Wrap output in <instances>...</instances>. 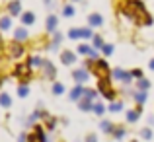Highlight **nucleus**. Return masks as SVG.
I'll return each mask as SVG.
<instances>
[{"instance_id":"obj_1","label":"nucleus","mask_w":154,"mask_h":142,"mask_svg":"<svg viewBox=\"0 0 154 142\" xmlns=\"http://www.w3.org/2000/svg\"><path fill=\"white\" fill-rule=\"evenodd\" d=\"M121 16H127L129 20H133L135 23H140V26H150L152 18L146 14V8L140 0H127L125 6L119 8Z\"/></svg>"},{"instance_id":"obj_2","label":"nucleus","mask_w":154,"mask_h":142,"mask_svg":"<svg viewBox=\"0 0 154 142\" xmlns=\"http://www.w3.org/2000/svg\"><path fill=\"white\" fill-rule=\"evenodd\" d=\"M98 90L102 92L103 97H107V99H115V92H113L111 84H109V76H102V78L98 80Z\"/></svg>"},{"instance_id":"obj_3","label":"nucleus","mask_w":154,"mask_h":142,"mask_svg":"<svg viewBox=\"0 0 154 142\" xmlns=\"http://www.w3.org/2000/svg\"><path fill=\"white\" fill-rule=\"evenodd\" d=\"M29 68H31V66H29L27 62H23V64H16V68H14L16 78H22V82H23V84H27V82H29V74H31Z\"/></svg>"},{"instance_id":"obj_4","label":"nucleus","mask_w":154,"mask_h":142,"mask_svg":"<svg viewBox=\"0 0 154 142\" xmlns=\"http://www.w3.org/2000/svg\"><path fill=\"white\" fill-rule=\"evenodd\" d=\"M22 55H23V47H22V43L14 39V43H10V56H12V59H20Z\"/></svg>"},{"instance_id":"obj_5","label":"nucleus","mask_w":154,"mask_h":142,"mask_svg":"<svg viewBox=\"0 0 154 142\" xmlns=\"http://www.w3.org/2000/svg\"><path fill=\"white\" fill-rule=\"evenodd\" d=\"M72 78L76 80V84H82V82H86V80L90 78V74H88L86 68H80V70H74V72H72Z\"/></svg>"},{"instance_id":"obj_6","label":"nucleus","mask_w":154,"mask_h":142,"mask_svg":"<svg viewBox=\"0 0 154 142\" xmlns=\"http://www.w3.org/2000/svg\"><path fill=\"white\" fill-rule=\"evenodd\" d=\"M96 72H98V76L102 78V76H109V72H107V62L105 60H96Z\"/></svg>"},{"instance_id":"obj_7","label":"nucleus","mask_w":154,"mask_h":142,"mask_svg":"<svg viewBox=\"0 0 154 142\" xmlns=\"http://www.w3.org/2000/svg\"><path fill=\"white\" fill-rule=\"evenodd\" d=\"M43 72H45V76H47V78H51V80L57 76L55 66H53V62H49V60H43Z\"/></svg>"},{"instance_id":"obj_8","label":"nucleus","mask_w":154,"mask_h":142,"mask_svg":"<svg viewBox=\"0 0 154 142\" xmlns=\"http://www.w3.org/2000/svg\"><path fill=\"white\" fill-rule=\"evenodd\" d=\"M60 60H63V64H74L76 55L72 51H63L60 53Z\"/></svg>"},{"instance_id":"obj_9","label":"nucleus","mask_w":154,"mask_h":142,"mask_svg":"<svg viewBox=\"0 0 154 142\" xmlns=\"http://www.w3.org/2000/svg\"><path fill=\"white\" fill-rule=\"evenodd\" d=\"M57 23H59V18H57L55 14L47 16V31H51V33H55V29H57Z\"/></svg>"},{"instance_id":"obj_10","label":"nucleus","mask_w":154,"mask_h":142,"mask_svg":"<svg viewBox=\"0 0 154 142\" xmlns=\"http://www.w3.org/2000/svg\"><path fill=\"white\" fill-rule=\"evenodd\" d=\"M84 92H86V88H82V86H80V84H76V88H74V90H72V92H70V99H74V101H78V99H80V97H82V95H84Z\"/></svg>"},{"instance_id":"obj_11","label":"nucleus","mask_w":154,"mask_h":142,"mask_svg":"<svg viewBox=\"0 0 154 142\" xmlns=\"http://www.w3.org/2000/svg\"><path fill=\"white\" fill-rule=\"evenodd\" d=\"M88 23H90L92 27H100L103 23V20H102V16L100 14H90V18H88Z\"/></svg>"},{"instance_id":"obj_12","label":"nucleus","mask_w":154,"mask_h":142,"mask_svg":"<svg viewBox=\"0 0 154 142\" xmlns=\"http://www.w3.org/2000/svg\"><path fill=\"white\" fill-rule=\"evenodd\" d=\"M22 22H23V26H33V23H35V14H33V12H26V14H22Z\"/></svg>"},{"instance_id":"obj_13","label":"nucleus","mask_w":154,"mask_h":142,"mask_svg":"<svg viewBox=\"0 0 154 142\" xmlns=\"http://www.w3.org/2000/svg\"><path fill=\"white\" fill-rule=\"evenodd\" d=\"M8 12H10V16H18L20 12H22V6H20L18 0H14V2L8 4Z\"/></svg>"},{"instance_id":"obj_14","label":"nucleus","mask_w":154,"mask_h":142,"mask_svg":"<svg viewBox=\"0 0 154 142\" xmlns=\"http://www.w3.org/2000/svg\"><path fill=\"white\" fill-rule=\"evenodd\" d=\"M14 39H16V41H23V39H27V29H26V27H18V29L14 31Z\"/></svg>"},{"instance_id":"obj_15","label":"nucleus","mask_w":154,"mask_h":142,"mask_svg":"<svg viewBox=\"0 0 154 142\" xmlns=\"http://www.w3.org/2000/svg\"><path fill=\"white\" fill-rule=\"evenodd\" d=\"M78 107L82 109V111H90V109H94V105H92V99H80L78 101Z\"/></svg>"},{"instance_id":"obj_16","label":"nucleus","mask_w":154,"mask_h":142,"mask_svg":"<svg viewBox=\"0 0 154 142\" xmlns=\"http://www.w3.org/2000/svg\"><path fill=\"white\" fill-rule=\"evenodd\" d=\"M139 117H140V107L137 109V111H127V121L129 123H137Z\"/></svg>"},{"instance_id":"obj_17","label":"nucleus","mask_w":154,"mask_h":142,"mask_svg":"<svg viewBox=\"0 0 154 142\" xmlns=\"http://www.w3.org/2000/svg\"><path fill=\"white\" fill-rule=\"evenodd\" d=\"M10 27H12V20L8 18V16H2V18H0V29L6 31V29H10Z\"/></svg>"},{"instance_id":"obj_18","label":"nucleus","mask_w":154,"mask_h":142,"mask_svg":"<svg viewBox=\"0 0 154 142\" xmlns=\"http://www.w3.org/2000/svg\"><path fill=\"white\" fill-rule=\"evenodd\" d=\"M0 105H2V107H10V105H12V97L8 95L6 92L0 94Z\"/></svg>"},{"instance_id":"obj_19","label":"nucleus","mask_w":154,"mask_h":142,"mask_svg":"<svg viewBox=\"0 0 154 142\" xmlns=\"http://www.w3.org/2000/svg\"><path fill=\"white\" fill-rule=\"evenodd\" d=\"M135 99H137V103H139V105H143L144 101H146V90L137 92V94H135Z\"/></svg>"},{"instance_id":"obj_20","label":"nucleus","mask_w":154,"mask_h":142,"mask_svg":"<svg viewBox=\"0 0 154 142\" xmlns=\"http://www.w3.org/2000/svg\"><path fill=\"white\" fill-rule=\"evenodd\" d=\"M27 64H29V66H43V60L39 59V56H29V59H27Z\"/></svg>"},{"instance_id":"obj_21","label":"nucleus","mask_w":154,"mask_h":142,"mask_svg":"<svg viewBox=\"0 0 154 142\" xmlns=\"http://www.w3.org/2000/svg\"><path fill=\"white\" fill-rule=\"evenodd\" d=\"M102 131H103V132H109V134H113L115 127H113L111 123H107V121H102Z\"/></svg>"},{"instance_id":"obj_22","label":"nucleus","mask_w":154,"mask_h":142,"mask_svg":"<svg viewBox=\"0 0 154 142\" xmlns=\"http://www.w3.org/2000/svg\"><path fill=\"white\" fill-rule=\"evenodd\" d=\"M68 37H70V39H80V37H82V29H76V27H72V29L68 31Z\"/></svg>"},{"instance_id":"obj_23","label":"nucleus","mask_w":154,"mask_h":142,"mask_svg":"<svg viewBox=\"0 0 154 142\" xmlns=\"http://www.w3.org/2000/svg\"><path fill=\"white\" fill-rule=\"evenodd\" d=\"M127 74H129V72H123L121 68H115V70H113V78H117V80H125Z\"/></svg>"},{"instance_id":"obj_24","label":"nucleus","mask_w":154,"mask_h":142,"mask_svg":"<svg viewBox=\"0 0 154 142\" xmlns=\"http://www.w3.org/2000/svg\"><path fill=\"white\" fill-rule=\"evenodd\" d=\"M27 94H29V88H27L26 84H22V86L18 88V95L20 97H27Z\"/></svg>"},{"instance_id":"obj_25","label":"nucleus","mask_w":154,"mask_h":142,"mask_svg":"<svg viewBox=\"0 0 154 142\" xmlns=\"http://www.w3.org/2000/svg\"><path fill=\"white\" fill-rule=\"evenodd\" d=\"M53 94H55V95H60V94H64V86H63V84H59V82H57L55 86H53Z\"/></svg>"},{"instance_id":"obj_26","label":"nucleus","mask_w":154,"mask_h":142,"mask_svg":"<svg viewBox=\"0 0 154 142\" xmlns=\"http://www.w3.org/2000/svg\"><path fill=\"white\" fill-rule=\"evenodd\" d=\"M150 88V82L146 78H139V90H148Z\"/></svg>"},{"instance_id":"obj_27","label":"nucleus","mask_w":154,"mask_h":142,"mask_svg":"<svg viewBox=\"0 0 154 142\" xmlns=\"http://www.w3.org/2000/svg\"><path fill=\"white\" fill-rule=\"evenodd\" d=\"M92 43H94V47H98V49H102V47H103V39L100 37V35H94Z\"/></svg>"},{"instance_id":"obj_28","label":"nucleus","mask_w":154,"mask_h":142,"mask_svg":"<svg viewBox=\"0 0 154 142\" xmlns=\"http://www.w3.org/2000/svg\"><path fill=\"white\" fill-rule=\"evenodd\" d=\"M113 136H115V138H123V136H125V128L123 127H117L115 131H113Z\"/></svg>"},{"instance_id":"obj_29","label":"nucleus","mask_w":154,"mask_h":142,"mask_svg":"<svg viewBox=\"0 0 154 142\" xmlns=\"http://www.w3.org/2000/svg\"><path fill=\"white\" fill-rule=\"evenodd\" d=\"M140 136H143L144 140H150V138H152V132H150V128H143V131H140Z\"/></svg>"},{"instance_id":"obj_30","label":"nucleus","mask_w":154,"mask_h":142,"mask_svg":"<svg viewBox=\"0 0 154 142\" xmlns=\"http://www.w3.org/2000/svg\"><path fill=\"white\" fill-rule=\"evenodd\" d=\"M63 14L66 16V18H70V16H74V8H72V6H64L63 8Z\"/></svg>"},{"instance_id":"obj_31","label":"nucleus","mask_w":154,"mask_h":142,"mask_svg":"<svg viewBox=\"0 0 154 142\" xmlns=\"http://www.w3.org/2000/svg\"><path fill=\"white\" fill-rule=\"evenodd\" d=\"M90 51H92V49L88 47V45H80L78 47V53H80V55H90Z\"/></svg>"},{"instance_id":"obj_32","label":"nucleus","mask_w":154,"mask_h":142,"mask_svg":"<svg viewBox=\"0 0 154 142\" xmlns=\"http://www.w3.org/2000/svg\"><path fill=\"white\" fill-rule=\"evenodd\" d=\"M103 111H105V107H103L102 103H96V105H94V113H96V115H102Z\"/></svg>"},{"instance_id":"obj_33","label":"nucleus","mask_w":154,"mask_h":142,"mask_svg":"<svg viewBox=\"0 0 154 142\" xmlns=\"http://www.w3.org/2000/svg\"><path fill=\"white\" fill-rule=\"evenodd\" d=\"M109 111H113V113L121 111V103H119V101H115V103H111V105H109Z\"/></svg>"},{"instance_id":"obj_34","label":"nucleus","mask_w":154,"mask_h":142,"mask_svg":"<svg viewBox=\"0 0 154 142\" xmlns=\"http://www.w3.org/2000/svg\"><path fill=\"white\" fill-rule=\"evenodd\" d=\"M131 74H133V78H137V80L143 78V70H140V68H135V70H133Z\"/></svg>"},{"instance_id":"obj_35","label":"nucleus","mask_w":154,"mask_h":142,"mask_svg":"<svg viewBox=\"0 0 154 142\" xmlns=\"http://www.w3.org/2000/svg\"><path fill=\"white\" fill-rule=\"evenodd\" d=\"M84 97H88V99H94V97H96V90H86V92H84Z\"/></svg>"},{"instance_id":"obj_36","label":"nucleus","mask_w":154,"mask_h":142,"mask_svg":"<svg viewBox=\"0 0 154 142\" xmlns=\"http://www.w3.org/2000/svg\"><path fill=\"white\" fill-rule=\"evenodd\" d=\"M45 121H47V128H49V131H53V128H55V119H51V117L47 119V117H45Z\"/></svg>"},{"instance_id":"obj_37","label":"nucleus","mask_w":154,"mask_h":142,"mask_svg":"<svg viewBox=\"0 0 154 142\" xmlns=\"http://www.w3.org/2000/svg\"><path fill=\"white\" fill-rule=\"evenodd\" d=\"M102 51L105 53V55H111V53H113V45H103Z\"/></svg>"},{"instance_id":"obj_38","label":"nucleus","mask_w":154,"mask_h":142,"mask_svg":"<svg viewBox=\"0 0 154 142\" xmlns=\"http://www.w3.org/2000/svg\"><path fill=\"white\" fill-rule=\"evenodd\" d=\"M82 37L84 39H90L92 37V29H88V27H86V29H82Z\"/></svg>"},{"instance_id":"obj_39","label":"nucleus","mask_w":154,"mask_h":142,"mask_svg":"<svg viewBox=\"0 0 154 142\" xmlns=\"http://www.w3.org/2000/svg\"><path fill=\"white\" fill-rule=\"evenodd\" d=\"M18 142H27V134H20V138Z\"/></svg>"},{"instance_id":"obj_40","label":"nucleus","mask_w":154,"mask_h":142,"mask_svg":"<svg viewBox=\"0 0 154 142\" xmlns=\"http://www.w3.org/2000/svg\"><path fill=\"white\" fill-rule=\"evenodd\" d=\"M86 142H98V140H96V136H94V134H90V136L86 138Z\"/></svg>"},{"instance_id":"obj_41","label":"nucleus","mask_w":154,"mask_h":142,"mask_svg":"<svg viewBox=\"0 0 154 142\" xmlns=\"http://www.w3.org/2000/svg\"><path fill=\"white\" fill-rule=\"evenodd\" d=\"M148 125H150V127H154V117H150V121H148Z\"/></svg>"},{"instance_id":"obj_42","label":"nucleus","mask_w":154,"mask_h":142,"mask_svg":"<svg viewBox=\"0 0 154 142\" xmlns=\"http://www.w3.org/2000/svg\"><path fill=\"white\" fill-rule=\"evenodd\" d=\"M150 68H152V70H154V60H150Z\"/></svg>"},{"instance_id":"obj_43","label":"nucleus","mask_w":154,"mask_h":142,"mask_svg":"<svg viewBox=\"0 0 154 142\" xmlns=\"http://www.w3.org/2000/svg\"><path fill=\"white\" fill-rule=\"evenodd\" d=\"M2 45H4V41H2V37H0V49H2Z\"/></svg>"},{"instance_id":"obj_44","label":"nucleus","mask_w":154,"mask_h":142,"mask_svg":"<svg viewBox=\"0 0 154 142\" xmlns=\"http://www.w3.org/2000/svg\"><path fill=\"white\" fill-rule=\"evenodd\" d=\"M76 142H78V140H76Z\"/></svg>"}]
</instances>
